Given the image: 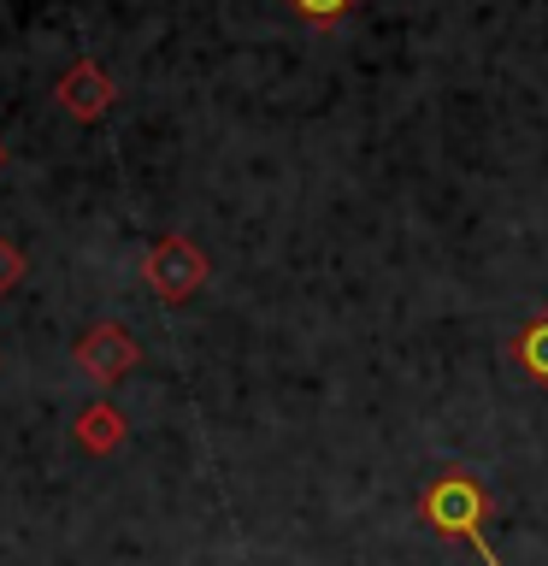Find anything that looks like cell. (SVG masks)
<instances>
[{
    "label": "cell",
    "instance_id": "1",
    "mask_svg": "<svg viewBox=\"0 0 548 566\" xmlns=\"http://www.w3.org/2000/svg\"><path fill=\"white\" fill-rule=\"evenodd\" d=\"M419 520L436 531V537H460V543H472L477 555H484V566H502L495 560V548L484 537V520H489V490L477 484L472 472H460L449 467L442 478H431L419 495Z\"/></svg>",
    "mask_w": 548,
    "mask_h": 566
},
{
    "label": "cell",
    "instance_id": "2",
    "mask_svg": "<svg viewBox=\"0 0 548 566\" xmlns=\"http://www.w3.org/2000/svg\"><path fill=\"white\" fill-rule=\"evenodd\" d=\"M201 277H207V260H201V248H194L189 237H166L148 254V283H154L159 301L194 295V290H201Z\"/></svg>",
    "mask_w": 548,
    "mask_h": 566
},
{
    "label": "cell",
    "instance_id": "3",
    "mask_svg": "<svg viewBox=\"0 0 548 566\" xmlns=\"http://www.w3.org/2000/svg\"><path fill=\"white\" fill-rule=\"evenodd\" d=\"M77 366H83L95 384H118L124 371L136 366V343H130L118 325H95V331L77 343Z\"/></svg>",
    "mask_w": 548,
    "mask_h": 566
},
{
    "label": "cell",
    "instance_id": "4",
    "mask_svg": "<svg viewBox=\"0 0 548 566\" xmlns=\"http://www.w3.org/2000/svg\"><path fill=\"white\" fill-rule=\"evenodd\" d=\"M60 101H65L71 118H101L106 106H113V83H106L95 65H77V71L60 83Z\"/></svg>",
    "mask_w": 548,
    "mask_h": 566
},
{
    "label": "cell",
    "instance_id": "5",
    "mask_svg": "<svg viewBox=\"0 0 548 566\" xmlns=\"http://www.w3.org/2000/svg\"><path fill=\"white\" fill-rule=\"evenodd\" d=\"M513 360H519V371L537 389H548V313L530 318V325L519 331V343H513Z\"/></svg>",
    "mask_w": 548,
    "mask_h": 566
},
{
    "label": "cell",
    "instance_id": "6",
    "mask_svg": "<svg viewBox=\"0 0 548 566\" xmlns=\"http://www.w3.org/2000/svg\"><path fill=\"white\" fill-rule=\"evenodd\" d=\"M118 437H124V419H118V407H88V413L77 419V442L83 449H95V454H106V449H118Z\"/></svg>",
    "mask_w": 548,
    "mask_h": 566
},
{
    "label": "cell",
    "instance_id": "7",
    "mask_svg": "<svg viewBox=\"0 0 548 566\" xmlns=\"http://www.w3.org/2000/svg\"><path fill=\"white\" fill-rule=\"evenodd\" d=\"M289 7H295V18H307V24H336L354 0H289Z\"/></svg>",
    "mask_w": 548,
    "mask_h": 566
},
{
    "label": "cell",
    "instance_id": "8",
    "mask_svg": "<svg viewBox=\"0 0 548 566\" xmlns=\"http://www.w3.org/2000/svg\"><path fill=\"white\" fill-rule=\"evenodd\" d=\"M18 277H24V254H18V248H12L7 237H0V295H7Z\"/></svg>",
    "mask_w": 548,
    "mask_h": 566
}]
</instances>
